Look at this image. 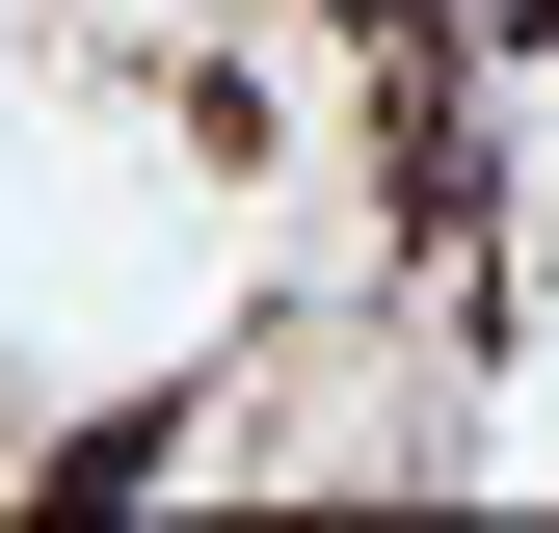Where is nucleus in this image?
<instances>
[{
  "label": "nucleus",
  "mask_w": 559,
  "mask_h": 533,
  "mask_svg": "<svg viewBox=\"0 0 559 533\" xmlns=\"http://www.w3.org/2000/svg\"><path fill=\"white\" fill-rule=\"evenodd\" d=\"M479 27H507V54H559V0H479Z\"/></svg>",
  "instance_id": "obj_1"
}]
</instances>
